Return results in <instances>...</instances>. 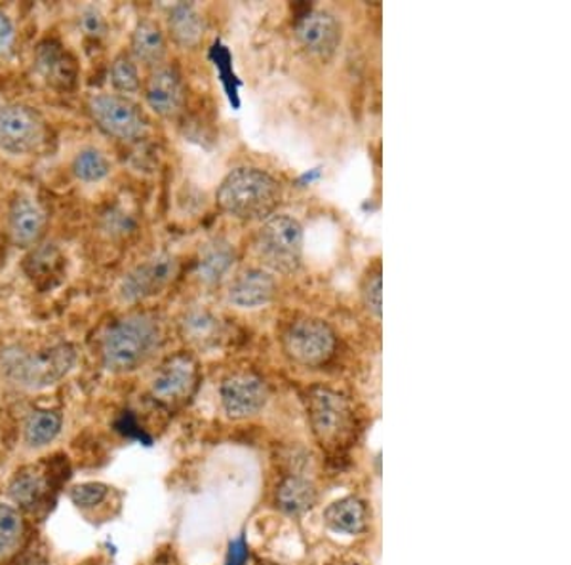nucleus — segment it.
<instances>
[{"label": "nucleus", "instance_id": "f257e3e1", "mask_svg": "<svg viewBox=\"0 0 571 565\" xmlns=\"http://www.w3.org/2000/svg\"><path fill=\"white\" fill-rule=\"evenodd\" d=\"M163 343L157 316L149 313L126 314L113 322L103 334L100 355L103 368L111 374H132L155 356Z\"/></svg>", "mask_w": 571, "mask_h": 565}, {"label": "nucleus", "instance_id": "f03ea898", "mask_svg": "<svg viewBox=\"0 0 571 565\" xmlns=\"http://www.w3.org/2000/svg\"><path fill=\"white\" fill-rule=\"evenodd\" d=\"M282 200V187L259 168H237L225 176L216 192V205L229 218L258 221L271 218Z\"/></svg>", "mask_w": 571, "mask_h": 565}, {"label": "nucleus", "instance_id": "7ed1b4c3", "mask_svg": "<svg viewBox=\"0 0 571 565\" xmlns=\"http://www.w3.org/2000/svg\"><path fill=\"white\" fill-rule=\"evenodd\" d=\"M2 372L15 387L46 390L63 381L76 366V350L71 343H55L37 350L10 348L2 353Z\"/></svg>", "mask_w": 571, "mask_h": 565}, {"label": "nucleus", "instance_id": "20e7f679", "mask_svg": "<svg viewBox=\"0 0 571 565\" xmlns=\"http://www.w3.org/2000/svg\"><path fill=\"white\" fill-rule=\"evenodd\" d=\"M305 234L298 219L286 213L266 219L256 237V252L263 265L280 274H292L303 261Z\"/></svg>", "mask_w": 571, "mask_h": 565}, {"label": "nucleus", "instance_id": "39448f33", "mask_svg": "<svg viewBox=\"0 0 571 565\" xmlns=\"http://www.w3.org/2000/svg\"><path fill=\"white\" fill-rule=\"evenodd\" d=\"M280 343L290 362L301 368L314 369L322 368L332 360L338 337L328 322L303 316L288 324Z\"/></svg>", "mask_w": 571, "mask_h": 565}, {"label": "nucleus", "instance_id": "423d86ee", "mask_svg": "<svg viewBox=\"0 0 571 565\" xmlns=\"http://www.w3.org/2000/svg\"><path fill=\"white\" fill-rule=\"evenodd\" d=\"M307 411L322 446H338L347 440L353 429V409L345 396L332 388H311L307 396Z\"/></svg>", "mask_w": 571, "mask_h": 565}, {"label": "nucleus", "instance_id": "0eeeda50", "mask_svg": "<svg viewBox=\"0 0 571 565\" xmlns=\"http://www.w3.org/2000/svg\"><path fill=\"white\" fill-rule=\"evenodd\" d=\"M89 113L105 136L124 144L139 142L147 134V121L136 103L121 94H97L90 97Z\"/></svg>", "mask_w": 571, "mask_h": 565}, {"label": "nucleus", "instance_id": "6e6552de", "mask_svg": "<svg viewBox=\"0 0 571 565\" xmlns=\"http://www.w3.org/2000/svg\"><path fill=\"white\" fill-rule=\"evenodd\" d=\"M46 123L39 111L21 103L0 107V150L12 157H25L42 149Z\"/></svg>", "mask_w": 571, "mask_h": 565}, {"label": "nucleus", "instance_id": "1a4fd4ad", "mask_svg": "<svg viewBox=\"0 0 571 565\" xmlns=\"http://www.w3.org/2000/svg\"><path fill=\"white\" fill-rule=\"evenodd\" d=\"M177 274V261L170 253H158L124 274L118 284V297L124 303L150 300L170 284Z\"/></svg>", "mask_w": 571, "mask_h": 565}, {"label": "nucleus", "instance_id": "9d476101", "mask_svg": "<svg viewBox=\"0 0 571 565\" xmlns=\"http://www.w3.org/2000/svg\"><path fill=\"white\" fill-rule=\"evenodd\" d=\"M198 385V364L187 353H179L164 362L150 381V395L164 406L185 402Z\"/></svg>", "mask_w": 571, "mask_h": 565}, {"label": "nucleus", "instance_id": "9b49d317", "mask_svg": "<svg viewBox=\"0 0 571 565\" xmlns=\"http://www.w3.org/2000/svg\"><path fill=\"white\" fill-rule=\"evenodd\" d=\"M269 396L267 383L253 374L229 375L219 387L225 414L237 421L258 416L269 402Z\"/></svg>", "mask_w": 571, "mask_h": 565}, {"label": "nucleus", "instance_id": "f8f14e48", "mask_svg": "<svg viewBox=\"0 0 571 565\" xmlns=\"http://www.w3.org/2000/svg\"><path fill=\"white\" fill-rule=\"evenodd\" d=\"M295 36L309 54L328 60L341 46L343 25L328 10H309L295 23Z\"/></svg>", "mask_w": 571, "mask_h": 565}, {"label": "nucleus", "instance_id": "ddd939ff", "mask_svg": "<svg viewBox=\"0 0 571 565\" xmlns=\"http://www.w3.org/2000/svg\"><path fill=\"white\" fill-rule=\"evenodd\" d=\"M145 102L153 113L163 118L179 115L185 105V88L181 76L174 67L155 69L145 82Z\"/></svg>", "mask_w": 571, "mask_h": 565}, {"label": "nucleus", "instance_id": "4468645a", "mask_svg": "<svg viewBox=\"0 0 571 565\" xmlns=\"http://www.w3.org/2000/svg\"><path fill=\"white\" fill-rule=\"evenodd\" d=\"M48 216L34 198L20 195L10 206L8 216V231L10 239L18 248H33L41 242L46 232Z\"/></svg>", "mask_w": 571, "mask_h": 565}, {"label": "nucleus", "instance_id": "2eb2a0df", "mask_svg": "<svg viewBox=\"0 0 571 565\" xmlns=\"http://www.w3.org/2000/svg\"><path fill=\"white\" fill-rule=\"evenodd\" d=\"M277 295V280L263 269H248L232 280L229 301L238 308H259L269 305Z\"/></svg>", "mask_w": 571, "mask_h": 565}, {"label": "nucleus", "instance_id": "dca6fc26", "mask_svg": "<svg viewBox=\"0 0 571 565\" xmlns=\"http://www.w3.org/2000/svg\"><path fill=\"white\" fill-rule=\"evenodd\" d=\"M37 73L55 88H71L75 84V60L68 54L60 42L44 41L34 52Z\"/></svg>", "mask_w": 571, "mask_h": 565}, {"label": "nucleus", "instance_id": "f3484780", "mask_svg": "<svg viewBox=\"0 0 571 565\" xmlns=\"http://www.w3.org/2000/svg\"><path fill=\"white\" fill-rule=\"evenodd\" d=\"M237 261V250L231 242L214 239L200 248L197 261V276L206 286H216L231 273Z\"/></svg>", "mask_w": 571, "mask_h": 565}, {"label": "nucleus", "instance_id": "a211bd4d", "mask_svg": "<svg viewBox=\"0 0 571 565\" xmlns=\"http://www.w3.org/2000/svg\"><path fill=\"white\" fill-rule=\"evenodd\" d=\"M129 52L134 62L145 63L149 67H160L166 55V36L160 25L150 20L139 21L129 39Z\"/></svg>", "mask_w": 571, "mask_h": 565}, {"label": "nucleus", "instance_id": "6ab92c4d", "mask_svg": "<svg viewBox=\"0 0 571 565\" xmlns=\"http://www.w3.org/2000/svg\"><path fill=\"white\" fill-rule=\"evenodd\" d=\"M168 31L179 49H197L205 39V18L193 4L179 2L168 14Z\"/></svg>", "mask_w": 571, "mask_h": 565}, {"label": "nucleus", "instance_id": "aec40b11", "mask_svg": "<svg viewBox=\"0 0 571 565\" xmlns=\"http://www.w3.org/2000/svg\"><path fill=\"white\" fill-rule=\"evenodd\" d=\"M324 524L335 533L359 535L366 530L367 512L361 499L345 498L335 501L324 512Z\"/></svg>", "mask_w": 571, "mask_h": 565}, {"label": "nucleus", "instance_id": "412c9836", "mask_svg": "<svg viewBox=\"0 0 571 565\" xmlns=\"http://www.w3.org/2000/svg\"><path fill=\"white\" fill-rule=\"evenodd\" d=\"M63 417L54 409H34L23 425V440L29 448L41 450L54 442L62 432Z\"/></svg>", "mask_w": 571, "mask_h": 565}, {"label": "nucleus", "instance_id": "4be33fe9", "mask_svg": "<svg viewBox=\"0 0 571 565\" xmlns=\"http://www.w3.org/2000/svg\"><path fill=\"white\" fill-rule=\"evenodd\" d=\"M316 503V490L305 478L290 477L279 485L277 491V504L280 511L292 516H300L303 512L313 509Z\"/></svg>", "mask_w": 571, "mask_h": 565}, {"label": "nucleus", "instance_id": "5701e85b", "mask_svg": "<svg viewBox=\"0 0 571 565\" xmlns=\"http://www.w3.org/2000/svg\"><path fill=\"white\" fill-rule=\"evenodd\" d=\"M179 327L185 339L200 347L216 343L221 335V322L206 308H193L189 313H185Z\"/></svg>", "mask_w": 571, "mask_h": 565}, {"label": "nucleus", "instance_id": "b1692460", "mask_svg": "<svg viewBox=\"0 0 571 565\" xmlns=\"http://www.w3.org/2000/svg\"><path fill=\"white\" fill-rule=\"evenodd\" d=\"M46 491V480L37 470H21L18 477L8 485V498L15 504L33 509L34 504L41 501Z\"/></svg>", "mask_w": 571, "mask_h": 565}, {"label": "nucleus", "instance_id": "393cba45", "mask_svg": "<svg viewBox=\"0 0 571 565\" xmlns=\"http://www.w3.org/2000/svg\"><path fill=\"white\" fill-rule=\"evenodd\" d=\"M71 170H73L79 181L100 184L111 174L110 158L105 157L102 150L89 147V149H82L76 155Z\"/></svg>", "mask_w": 571, "mask_h": 565}, {"label": "nucleus", "instance_id": "a878e982", "mask_svg": "<svg viewBox=\"0 0 571 565\" xmlns=\"http://www.w3.org/2000/svg\"><path fill=\"white\" fill-rule=\"evenodd\" d=\"M23 538V517L10 504L0 503V559L12 556Z\"/></svg>", "mask_w": 571, "mask_h": 565}, {"label": "nucleus", "instance_id": "bb28decb", "mask_svg": "<svg viewBox=\"0 0 571 565\" xmlns=\"http://www.w3.org/2000/svg\"><path fill=\"white\" fill-rule=\"evenodd\" d=\"M111 84L116 92L121 94H136L142 88V81H139V73H137V65L132 55L121 54L116 55L113 63H111Z\"/></svg>", "mask_w": 571, "mask_h": 565}, {"label": "nucleus", "instance_id": "cd10ccee", "mask_svg": "<svg viewBox=\"0 0 571 565\" xmlns=\"http://www.w3.org/2000/svg\"><path fill=\"white\" fill-rule=\"evenodd\" d=\"M362 305L367 313L380 321L383 313V273H381V263L367 269L364 280L361 284Z\"/></svg>", "mask_w": 571, "mask_h": 565}, {"label": "nucleus", "instance_id": "c85d7f7f", "mask_svg": "<svg viewBox=\"0 0 571 565\" xmlns=\"http://www.w3.org/2000/svg\"><path fill=\"white\" fill-rule=\"evenodd\" d=\"M110 495V488L102 482H86L71 488L69 499L79 509H94Z\"/></svg>", "mask_w": 571, "mask_h": 565}, {"label": "nucleus", "instance_id": "c756f323", "mask_svg": "<svg viewBox=\"0 0 571 565\" xmlns=\"http://www.w3.org/2000/svg\"><path fill=\"white\" fill-rule=\"evenodd\" d=\"M79 28H81L84 36L94 39V41H100V39H103V36L107 34V21H105V15L94 7L84 8V10H82L81 15H79Z\"/></svg>", "mask_w": 571, "mask_h": 565}, {"label": "nucleus", "instance_id": "7c9ffc66", "mask_svg": "<svg viewBox=\"0 0 571 565\" xmlns=\"http://www.w3.org/2000/svg\"><path fill=\"white\" fill-rule=\"evenodd\" d=\"M15 28L12 20L0 10V55H8L14 50Z\"/></svg>", "mask_w": 571, "mask_h": 565}, {"label": "nucleus", "instance_id": "2f4dec72", "mask_svg": "<svg viewBox=\"0 0 571 565\" xmlns=\"http://www.w3.org/2000/svg\"><path fill=\"white\" fill-rule=\"evenodd\" d=\"M246 559H248V546H246L245 538L232 541L227 565H245Z\"/></svg>", "mask_w": 571, "mask_h": 565}]
</instances>
